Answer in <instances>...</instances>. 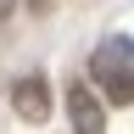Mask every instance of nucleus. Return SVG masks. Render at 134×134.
<instances>
[{
  "mask_svg": "<svg viewBox=\"0 0 134 134\" xmlns=\"http://www.w3.org/2000/svg\"><path fill=\"white\" fill-rule=\"evenodd\" d=\"M67 117H73V134H106L100 100L84 90V84H73V90H67Z\"/></svg>",
  "mask_w": 134,
  "mask_h": 134,
  "instance_id": "nucleus-1",
  "label": "nucleus"
},
{
  "mask_svg": "<svg viewBox=\"0 0 134 134\" xmlns=\"http://www.w3.org/2000/svg\"><path fill=\"white\" fill-rule=\"evenodd\" d=\"M11 100H17V106L34 117V123H39V117H45V78H39V73H28V78L11 90Z\"/></svg>",
  "mask_w": 134,
  "mask_h": 134,
  "instance_id": "nucleus-2",
  "label": "nucleus"
},
{
  "mask_svg": "<svg viewBox=\"0 0 134 134\" xmlns=\"http://www.w3.org/2000/svg\"><path fill=\"white\" fill-rule=\"evenodd\" d=\"M100 78H106V95H112V100H134V73L112 67V73H100Z\"/></svg>",
  "mask_w": 134,
  "mask_h": 134,
  "instance_id": "nucleus-3",
  "label": "nucleus"
},
{
  "mask_svg": "<svg viewBox=\"0 0 134 134\" xmlns=\"http://www.w3.org/2000/svg\"><path fill=\"white\" fill-rule=\"evenodd\" d=\"M28 6H34V11H39V6H45V0H28Z\"/></svg>",
  "mask_w": 134,
  "mask_h": 134,
  "instance_id": "nucleus-4",
  "label": "nucleus"
}]
</instances>
